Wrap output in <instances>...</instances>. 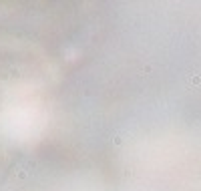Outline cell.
<instances>
[{
    "mask_svg": "<svg viewBox=\"0 0 201 191\" xmlns=\"http://www.w3.org/2000/svg\"><path fill=\"white\" fill-rule=\"evenodd\" d=\"M123 143H125V139H123V135H115V137H113V145L121 147Z\"/></svg>",
    "mask_w": 201,
    "mask_h": 191,
    "instance_id": "6da1fadb",
    "label": "cell"
},
{
    "mask_svg": "<svg viewBox=\"0 0 201 191\" xmlns=\"http://www.w3.org/2000/svg\"><path fill=\"white\" fill-rule=\"evenodd\" d=\"M16 177H18V179H26V177H28V173L24 171V169H18V171H16Z\"/></svg>",
    "mask_w": 201,
    "mask_h": 191,
    "instance_id": "7a4b0ae2",
    "label": "cell"
},
{
    "mask_svg": "<svg viewBox=\"0 0 201 191\" xmlns=\"http://www.w3.org/2000/svg\"><path fill=\"white\" fill-rule=\"evenodd\" d=\"M141 73H143V74H149V73H151V66H143V68H141Z\"/></svg>",
    "mask_w": 201,
    "mask_h": 191,
    "instance_id": "3957f363",
    "label": "cell"
}]
</instances>
